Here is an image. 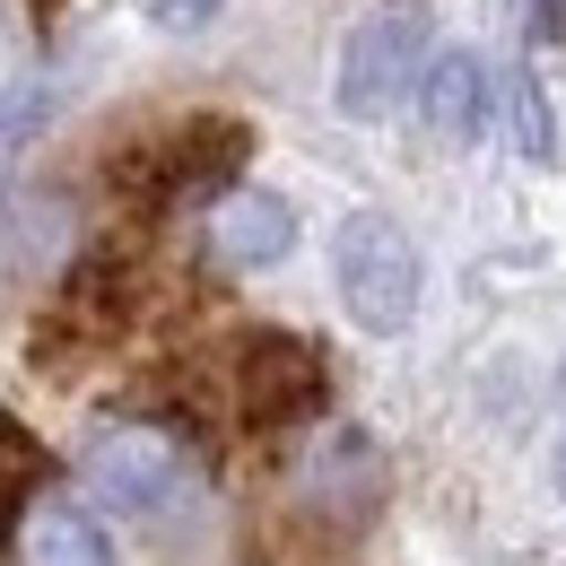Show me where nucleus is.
<instances>
[{"label": "nucleus", "mask_w": 566, "mask_h": 566, "mask_svg": "<svg viewBox=\"0 0 566 566\" xmlns=\"http://www.w3.org/2000/svg\"><path fill=\"white\" fill-rule=\"evenodd\" d=\"M35 496H44V444L0 410V558H9V541H18V523H27Z\"/></svg>", "instance_id": "11"}, {"label": "nucleus", "mask_w": 566, "mask_h": 566, "mask_svg": "<svg viewBox=\"0 0 566 566\" xmlns=\"http://www.w3.org/2000/svg\"><path fill=\"white\" fill-rule=\"evenodd\" d=\"M0 53H9V0H0Z\"/></svg>", "instance_id": "15"}, {"label": "nucleus", "mask_w": 566, "mask_h": 566, "mask_svg": "<svg viewBox=\"0 0 566 566\" xmlns=\"http://www.w3.org/2000/svg\"><path fill=\"white\" fill-rule=\"evenodd\" d=\"M323 392H332V366L314 340H296V332H253L244 340V366H235V410L253 436H280V427L314 419L323 410Z\"/></svg>", "instance_id": "6"}, {"label": "nucleus", "mask_w": 566, "mask_h": 566, "mask_svg": "<svg viewBox=\"0 0 566 566\" xmlns=\"http://www.w3.org/2000/svg\"><path fill=\"white\" fill-rule=\"evenodd\" d=\"M253 157V132L235 114H192L175 123L166 140H148L123 157V192L140 210H184V201H210V192H235V166Z\"/></svg>", "instance_id": "2"}, {"label": "nucleus", "mask_w": 566, "mask_h": 566, "mask_svg": "<svg viewBox=\"0 0 566 566\" xmlns=\"http://www.w3.org/2000/svg\"><path fill=\"white\" fill-rule=\"evenodd\" d=\"M140 9H148V27H175V35H192V27L210 18L218 0H140Z\"/></svg>", "instance_id": "14"}, {"label": "nucleus", "mask_w": 566, "mask_h": 566, "mask_svg": "<svg viewBox=\"0 0 566 566\" xmlns=\"http://www.w3.org/2000/svg\"><path fill=\"white\" fill-rule=\"evenodd\" d=\"M523 9V35L532 44H566V0H514Z\"/></svg>", "instance_id": "13"}, {"label": "nucleus", "mask_w": 566, "mask_h": 566, "mask_svg": "<svg viewBox=\"0 0 566 566\" xmlns=\"http://www.w3.org/2000/svg\"><path fill=\"white\" fill-rule=\"evenodd\" d=\"M62 235H71V210H62V201H44V192L9 201V210H0V271H44V262L62 253Z\"/></svg>", "instance_id": "10"}, {"label": "nucleus", "mask_w": 566, "mask_h": 566, "mask_svg": "<svg viewBox=\"0 0 566 566\" xmlns=\"http://www.w3.org/2000/svg\"><path fill=\"white\" fill-rule=\"evenodd\" d=\"M18 541H27V558H35V566H114L105 523H96L78 496H35L27 523H18Z\"/></svg>", "instance_id": "9"}, {"label": "nucleus", "mask_w": 566, "mask_h": 566, "mask_svg": "<svg viewBox=\"0 0 566 566\" xmlns=\"http://www.w3.org/2000/svg\"><path fill=\"white\" fill-rule=\"evenodd\" d=\"M558 384H566V375H558Z\"/></svg>", "instance_id": "18"}, {"label": "nucleus", "mask_w": 566, "mask_h": 566, "mask_svg": "<svg viewBox=\"0 0 566 566\" xmlns=\"http://www.w3.org/2000/svg\"><path fill=\"white\" fill-rule=\"evenodd\" d=\"M35 9H44V18H53V9H62V0H35Z\"/></svg>", "instance_id": "16"}, {"label": "nucleus", "mask_w": 566, "mask_h": 566, "mask_svg": "<svg viewBox=\"0 0 566 566\" xmlns=\"http://www.w3.org/2000/svg\"><path fill=\"white\" fill-rule=\"evenodd\" d=\"M427 78V9H375L340 53V114L349 123H392Z\"/></svg>", "instance_id": "4"}, {"label": "nucleus", "mask_w": 566, "mask_h": 566, "mask_svg": "<svg viewBox=\"0 0 566 566\" xmlns=\"http://www.w3.org/2000/svg\"><path fill=\"white\" fill-rule=\"evenodd\" d=\"M505 114H514V148L532 157V166H549L558 157V123H549V87L532 71H514L505 78Z\"/></svg>", "instance_id": "12"}, {"label": "nucleus", "mask_w": 566, "mask_h": 566, "mask_svg": "<svg viewBox=\"0 0 566 566\" xmlns=\"http://www.w3.org/2000/svg\"><path fill=\"white\" fill-rule=\"evenodd\" d=\"M384 489H392V471H384V444L366 427H323L314 453L296 462V514L340 532V541L384 514Z\"/></svg>", "instance_id": "5"}, {"label": "nucleus", "mask_w": 566, "mask_h": 566, "mask_svg": "<svg viewBox=\"0 0 566 566\" xmlns=\"http://www.w3.org/2000/svg\"><path fill=\"white\" fill-rule=\"evenodd\" d=\"M332 280H340V305H349L366 332H410L419 323V244L392 210H349L340 235H332Z\"/></svg>", "instance_id": "1"}, {"label": "nucleus", "mask_w": 566, "mask_h": 566, "mask_svg": "<svg viewBox=\"0 0 566 566\" xmlns=\"http://www.w3.org/2000/svg\"><path fill=\"white\" fill-rule=\"evenodd\" d=\"M210 253L227 271H271L296 253V210H287L280 192H262V184H235L210 218Z\"/></svg>", "instance_id": "7"}, {"label": "nucleus", "mask_w": 566, "mask_h": 566, "mask_svg": "<svg viewBox=\"0 0 566 566\" xmlns=\"http://www.w3.org/2000/svg\"><path fill=\"white\" fill-rule=\"evenodd\" d=\"M87 489L123 523H175L192 505V462L157 427H96L87 436Z\"/></svg>", "instance_id": "3"}, {"label": "nucleus", "mask_w": 566, "mask_h": 566, "mask_svg": "<svg viewBox=\"0 0 566 566\" xmlns=\"http://www.w3.org/2000/svg\"><path fill=\"white\" fill-rule=\"evenodd\" d=\"M419 96H427L436 140H453V148H471L480 132H489V114H496V78H489L480 53H444V62L419 78Z\"/></svg>", "instance_id": "8"}, {"label": "nucleus", "mask_w": 566, "mask_h": 566, "mask_svg": "<svg viewBox=\"0 0 566 566\" xmlns=\"http://www.w3.org/2000/svg\"><path fill=\"white\" fill-rule=\"evenodd\" d=\"M558 480H566V444H558Z\"/></svg>", "instance_id": "17"}]
</instances>
